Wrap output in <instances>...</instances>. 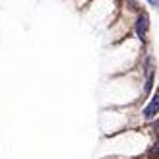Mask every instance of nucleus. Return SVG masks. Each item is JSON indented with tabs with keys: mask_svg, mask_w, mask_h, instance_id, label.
I'll return each instance as SVG.
<instances>
[{
	"mask_svg": "<svg viewBox=\"0 0 159 159\" xmlns=\"http://www.w3.org/2000/svg\"><path fill=\"white\" fill-rule=\"evenodd\" d=\"M157 109H159V97L155 95V97L149 101V105L146 107L144 116H146V118H155V116H157Z\"/></svg>",
	"mask_w": 159,
	"mask_h": 159,
	"instance_id": "f03ea898",
	"label": "nucleus"
},
{
	"mask_svg": "<svg viewBox=\"0 0 159 159\" xmlns=\"http://www.w3.org/2000/svg\"><path fill=\"white\" fill-rule=\"evenodd\" d=\"M148 2L152 4V6H155V8H157V0H148Z\"/></svg>",
	"mask_w": 159,
	"mask_h": 159,
	"instance_id": "7ed1b4c3",
	"label": "nucleus"
},
{
	"mask_svg": "<svg viewBox=\"0 0 159 159\" xmlns=\"http://www.w3.org/2000/svg\"><path fill=\"white\" fill-rule=\"evenodd\" d=\"M148 27H149V20L146 14H140L138 20H136V35L140 39H146V33H148Z\"/></svg>",
	"mask_w": 159,
	"mask_h": 159,
	"instance_id": "f257e3e1",
	"label": "nucleus"
}]
</instances>
